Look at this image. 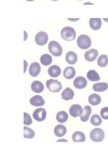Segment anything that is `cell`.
Here are the masks:
<instances>
[{
	"label": "cell",
	"instance_id": "25",
	"mask_svg": "<svg viewBox=\"0 0 108 152\" xmlns=\"http://www.w3.org/2000/svg\"><path fill=\"white\" fill-rule=\"evenodd\" d=\"M52 56H51V54L49 53H45L43 55H41L40 57V63L41 65L43 66H50L51 64H52Z\"/></svg>",
	"mask_w": 108,
	"mask_h": 152
},
{
	"label": "cell",
	"instance_id": "22",
	"mask_svg": "<svg viewBox=\"0 0 108 152\" xmlns=\"http://www.w3.org/2000/svg\"><path fill=\"white\" fill-rule=\"evenodd\" d=\"M101 102V97L99 93H92L88 96V103L90 104V106H99Z\"/></svg>",
	"mask_w": 108,
	"mask_h": 152
},
{
	"label": "cell",
	"instance_id": "30",
	"mask_svg": "<svg viewBox=\"0 0 108 152\" xmlns=\"http://www.w3.org/2000/svg\"><path fill=\"white\" fill-rule=\"evenodd\" d=\"M32 124V118L29 113L24 112V126H29Z\"/></svg>",
	"mask_w": 108,
	"mask_h": 152
},
{
	"label": "cell",
	"instance_id": "26",
	"mask_svg": "<svg viewBox=\"0 0 108 152\" xmlns=\"http://www.w3.org/2000/svg\"><path fill=\"white\" fill-rule=\"evenodd\" d=\"M68 114L69 113L65 112V110H61L56 114V120L60 124H64L68 120Z\"/></svg>",
	"mask_w": 108,
	"mask_h": 152
},
{
	"label": "cell",
	"instance_id": "17",
	"mask_svg": "<svg viewBox=\"0 0 108 152\" xmlns=\"http://www.w3.org/2000/svg\"><path fill=\"white\" fill-rule=\"evenodd\" d=\"M91 114H92V107L90 106H86V107H83V110L82 115L80 116V119H81L82 122L86 123L88 120H90V117L92 116Z\"/></svg>",
	"mask_w": 108,
	"mask_h": 152
},
{
	"label": "cell",
	"instance_id": "40",
	"mask_svg": "<svg viewBox=\"0 0 108 152\" xmlns=\"http://www.w3.org/2000/svg\"><path fill=\"white\" fill-rule=\"evenodd\" d=\"M79 1H80V0H79Z\"/></svg>",
	"mask_w": 108,
	"mask_h": 152
},
{
	"label": "cell",
	"instance_id": "2",
	"mask_svg": "<svg viewBox=\"0 0 108 152\" xmlns=\"http://www.w3.org/2000/svg\"><path fill=\"white\" fill-rule=\"evenodd\" d=\"M77 42V46L80 48L81 50H87L91 48L92 46V40L91 38L89 37L86 34H81L77 37L76 39Z\"/></svg>",
	"mask_w": 108,
	"mask_h": 152
},
{
	"label": "cell",
	"instance_id": "15",
	"mask_svg": "<svg viewBox=\"0 0 108 152\" xmlns=\"http://www.w3.org/2000/svg\"><path fill=\"white\" fill-rule=\"evenodd\" d=\"M63 75H64V77L67 80L74 79L75 76H76V69H75L72 66H67V68L64 69Z\"/></svg>",
	"mask_w": 108,
	"mask_h": 152
},
{
	"label": "cell",
	"instance_id": "6",
	"mask_svg": "<svg viewBox=\"0 0 108 152\" xmlns=\"http://www.w3.org/2000/svg\"><path fill=\"white\" fill-rule=\"evenodd\" d=\"M34 41L36 43V45L41 46V47L45 46L49 43V34L44 31H38L34 37Z\"/></svg>",
	"mask_w": 108,
	"mask_h": 152
},
{
	"label": "cell",
	"instance_id": "5",
	"mask_svg": "<svg viewBox=\"0 0 108 152\" xmlns=\"http://www.w3.org/2000/svg\"><path fill=\"white\" fill-rule=\"evenodd\" d=\"M90 139L91 141L95 142H101L104 140L105 138V132L103 131V129H101V127H95L94 129H92L90 131Z\"/></svg>",
	"mask_w": 108,
	"mask_h": 152
},
{
	"label": "cell",
	"instance_id": "19",
	"mask_svg": "<svg viewBox=\"0 0 108 152\" xmlns=\"http://www.w3.org/2000/svg\"><path fill=\"white\" fill-rule=\"evenodd\" d=\"M74 96L75 93L71 88H65L62 91V93H61V97L65 101H70V100H72L74 98Z\"/></svg>",
	"mask_w": 108,
	"mask_h": 152
},
{
	"label": "cell",
	"instance_id": "33",
	"mask_svg": "<svg viewBox=\"0 0 108 152\" xmlns=\"http://www.w3.org/2000/svg\"><path fill=\"white\" fill-rule=\"evenodd\" d=\"M68 141L67 139H65V138H59L57 140V142H67Z\"/></svg>",
	"mask_w": 108,
	"mask_h": 152
},
{
	"label": "cell",
	"instance_id": "16",
	"mask_svg": "<svg viewBox=\"0 0 108 152\" xmlns=\"http://www.w3.org/2000/svg\"><path fill=\"white\" fill-rule=\"evenodd\" d=\"M102 20L101 18H90L89 19V27L93 31H100L101 28Z\"/></svg>",
	"mask_w": 108,
	"mask_h": 152
},
{
	"label": "cell",
	"instance_id": "37",
	"mask_svg": "<svg viewBox=\"0 0 108 152\" xmlns=\"http://www.w3.org/2000/svg\"><path fill=\"white\" fill-rule=\"evenodd\" d=\"M102 20L104 21V22H106V23H108V18H106V17H104V18H103Z\"/></svg>",
	"mask_w": 108,
	"mask_h": 152
},
{
	"label": "cell",
	"instance_id": "14",
	"mask_svg": "<svg viewBox=\"0 0 108 152\" xmlns=\"http://www.w3.org/2000/svg\"><path fill=\"white\" fill-rule=\"evenodd\" d=\"M30 88L31 90L33 92L37 93V94H39V93H42L44 91V89H45V85L41 82V81H38V80H36V81H33V82L31 83L30 85Z\"/></svg>",
	"mask_w": 108,
	"mask_h": 152
},
{
	"label": "cell",
	"instance_id": "38",
	"mask_svg": "<svg viewBox=\"0 0 108 152\" xmlns=\"http://www.w3.org/2000/svg\"><path fill=\"white\" fill-rule=\"evenodd\" d=\"M26 1H28V2H32V1H34V0H26Z\"/></svg>",
	"mask_w": 108,
	"mask_h": 152
},
{
	"label": "cell",
	"instance_id": "10",
	"mask_svg": "<svg viewBox=\"0 0 108 152\" xmlns=\"http://www.w3.org/2000/svg\"><path fill=\"white\" fill-rule=\"evenodd\" d=\"M83 107L79 104H74L69 107V115H71L73 118H77L82 115Z\"/></svg>",
	"mask_w": 108,
	"mask_h": 152
},
{
	"label": "cell",
	"instance_id": "12",
	"mask_svg": "<svg viewBox=\"0 0 108 152\" xmlns=\"http://www.w3.org/2000/svg\"><path fill=\"white\" fill-rule=\"evenodd\" d=\"M48 73L51 78L56 79L63 73V71L58 65H51L48 69Z\"/></svg>",
	"mask_w": 108,
	"mask_h": 152
},
{
	"label": "cell",
	"instance_id": "28",
	"mask_svg": "<svg viewBox=\"0 0 108 152\" xmlns=\"http://www.w3.org/2000/svg\"><path fill=\"white\" fill-rule=\"evenodd\" d=\"M90 123L94 126H99L101 125L102 118L101 117V115H99V114H93V115L90 117Z\"/></svg>",
	"mask_w": 108,
	"mask_h": 152
},
{
	"label": "cell",
	"instance_id": "11",
	"mask_svg": "<svg viewBox=\"0 0 108 152\" xmlns=\"http://www.w3.org/2000/svg\"><path fill=\"white\" fill-rule=\"evenodd\" d=\"M29 73L32 77H37L41 73V65L38 62H32L29 66Z\"/></svg>",
	"mask_w": 108,
	"mask_h": 152
},
{
	"label": "cell",
	"instance_id": "36",
	"mask_svg": "<svg viewBox=\"0 0 108 152\" xmlns=\"http://www.w3.org/2000/svg\"><path fill=\"white\" fill-rule=\"evenodd\" d=\"M83 5H93V3L92 2H84Z\"/></svg>",
	"mask_w": 108,
	"mask_h": 152
},
{
	"label": "cell",
	"instance_id": "27",
	"mask_svg": "<svg viewBox=\"0 0 108 152\" xmlns=\"http://www.w3.org/2000/svg\"><path fill=\"white\" fill-rule=\"evenodd\" d=\"M97 64L100 68H105L108 66V56L106 54H101L98 57Z\"/></svg>",
	"mask_w": 108,
	"mask_h": 152
},
{
	"label": "cell",
	"instance_id": "9",
	"mask_svg": "<svg viewBox=\"0 0 108 152\" xmlns=\"http://www.w3.org/2000/svg\"><path fill=\"white\" fill-rule=\"evenodd\" d=\"M100 56L99 55V51L96 49H89L87 50L86 52H84L83 57L87 62H93L98 59V57Z\"/></svg>",
	"mask_w": 108,
	"mask_h": 152
},
{
	"label": "cell",
	"instance_id": "1",
	"mask_svg": "<svg viewBox=\"0 0 108 152\" xmlns=\"http://www.w3.org/2000/svg\"><path fill=\"white\" fill-rule=\"evenodd\" d=\"M61 38L65 41H68V42H71L75 39H77V33L75 28L70 27V26H67V27H64L61 31Z\"/></svg>",
	"mask_w": 108,
	"mask_h": 152
},
{
	"label": "cell",
	"instance_id": "4",
	"mask_svg": "<svg viewBox=\"0 0 108 152\" xmlns=\"http://www.w3.org/2000/svg\"><path fill=\"white\" fill-rule=\"evenodd\" d=\"M49 51L51 55H53L55 57H59L63 54V48L61 46V44L59 42L52 40L49 42Z\"/></svg>",
	"mask_w": 108,
	"mask_h": 152
},
{
	"label": "cell",
	"instance_id": "7",
	"mask_svg": "<svg viewBox=\"0 0 108 152\" xmlns=\"http://www.w3.org/2000/svg\"><path fill=\"white\" fill-rule=\"evenodd\" d=\"M32 117L37 122H43L46 118V110L44 107H37L32 113Z\"/></svg>",
	"mask_w": 108,
	"mask_h": 152
},
{
	"label": "cell",
	"instance_id": "32",
	"mask_svg": "<svg viewBox=\"0 0 108 152\" xmlns=\"http://www.w3.org/2000/svg\"><path fill=\"white\" fill-rule=\"evenodd\" d=\"M23 63H24V70H23V72L26 73V71L27 70H29V64H28V61L27 60H24L23 61Z\"/></svg>",
	"mask_w": 108,
	"mask_h": 152
},
{
	"label": "cell",
	"instance_id": "18",
	"mask_svg": "<svg viewBox=\"0 0 108 152\" xmlns=\"http://www.w3.org/2000/svg\"><path fill=\"white\" fill-rule=\"evenodd\" d=\"M65 61L69 66H73L74 64L77 63L78 61V55L75 51L69 50L67 54H65Z\"/></svg>",
	"mask_w": 108,
	"mask_h": 152
},
{
	"label": "cell",
	"instance_id": "24",
	"mask_svg": "<svg viewBox=\"0 0 108 152\" xmlns=\"http://www.w3.org/2000/svg\"><path fill=\"white\" fill-rule=\"evenodd\" d=\"M72 141L75 142H83L86 141V134L83 131H75L72 134Z\"/></svg>",
	"mask_w": 108,
	"mask_h": 152
},
{
	"label": "cell",
	"instance_id": "21",
	"mask_svg": "<svg viewBox=\"0 0 108 152\" xmlns=\"http://www.w3.org/2000/svg\"><path fill=\"white\" fill-rule=\"evenodd\" d=\"M54 134L56 137H59V138H63L65 134H67V129L63 124H59L55 127H54Z\"/></svg>",
	"mask_w": 108,
	"mask_h": 152
},
{
	"label": "cell",
	"instance_id": "23",
	"mask_svg": "<svg viewBox=\"0 0 108 152\" xmlns=\"http://www.w3.org/2000/svg\"><path fill=\"white\" fill-rule=\"evenodd\" d=\"M93 90L95 92L99 93V92H103V91H106L108 89V84L106 82H97L93 85L92 87Z\"/></svg>",
	"mask_w": 108,
	"mask_h": 152
},
{
	"label": "cell",
	"instance_id": "31",
	"mask_svg": "<svg viewBox=\"0 0 108 152\" xmlns=\"http://www.w3.org/2000/svg\"><path fill=\"white\" fill-rule=\"evenodd\" d=\"M100 115L103 120H108V107H104L101 109Z\"/></svg>",
	"mask_w": 108,
	"mask_h": 152
},
{
	"label": "cell",
	"instance_id": "3",
	"mask_svg": "<svg viewBox=\"0 0 108 152\" xmlns=\"http://www.w3.org/2000/svg\"><path fill=\"white\" fill-rule=\"evenodd\" d=\"M46 87L50 92H52V93H57V92L61 91L63 88V86L61 84V82L55 78H50L46 81Z\"/></svg>",
	"mask_w": 108,
	"mask_h": 152
},
{
	"label": "cell",
	"instance_id": "20",
	"mask_svg": "<svg viewBox=\"0 0 108 152\" xmlns=\"http://www.w3.org/2000/svg\"><path fill=\"white\" fill-rule=\"evenodd\" d=\"M86 79L88 81H91V82L97 83V82H100L101 76L95 69H90V70H88L86 73Z\"/></svg>",
	"mask_w": 108,
	"mask_h": 152
},
{
	"label": "cell",
	"instance_id": "13",
	"mask_svg": "<svg viewBox=\"0 0 108 152\" xmlns=\"http://www.w3.org/2000/svg\"><path fill=\"white\" fill-rule=\"evenodd\" d=\"M45 99L41 96V95L39 94H37L35 95V96L33 97H31L30 99V104H31L32 107H43L44 104H45Z\"/></svg>",
	"mask_w": 108,
	"mask_h": 152
},
{
	"label": "cell",
	"instance_id": "35",
	"mask_svg": "<svg viewBox=\"0 0 108 152\" xmlns=\"http://www.w3.org/2000/svg\"><path fill=\"white\" fill-rule=\"evenodd\" d=\"M28 37H29V34H28V32L26 31H24V41L28 39Z\"/></svg>",
	"mask_w": 108,
	"mask_h": 152
},
{
	"label": "cell",
	"instance_id": "39",
	"mask_svg": "<svg viewBox=\"0 0 108 152\" xmlns=\"http://www.w3.org/2000/svg\"><path fill=\"white\" fill-rule=\"evenodd\" d=\"M51 1H58V0H51Z\"/></svg>",
	"mask_w": 108,
	"mask_h": 152
},
{
	"label": "cell",
	"instance_id": "29",
	"mask_svg": "<svg viewBox=\"0 0 108 152\" xmlns=\"http://www.w3.org/2000/svg\"><path fill=\"white\" fill-rule=\"evenodd\" d=\"M35 137V132L32 128L25 126H24V138L25 139H32Z\"/></svg>",
	"mask_w": 108,
	"mask_h": 152
},
{
	"label": "cell",
	"instance_id": "8",
	"mask_svg": "<svg viewBox=\"0 0 108 152\" xmlns=\"http://www.w3.org/2000/svg\"><path fill=\"white\" fill-rule=\"evenodd\" d=\"M73 86L77 89H83L87 87V79L83 76H76L73 80Z\"/></svg>",
	"mask_w": 108,
	"mask_h": 152
},
{
	"label": "cell",
	"instance_id": "34",
	"mask_svg": "<svg viewBox=\"0 0 108 152\" xmlns=\"http://www.w3.org/2000/svg\"><path fill=\"white\" fill-rule=\"evenodd\" d=\"M68 21H70V22H78L79 18H68Z\"/></svg>",
	"mask_w": 108,
	"mask_h": 152
}]
</instances>
